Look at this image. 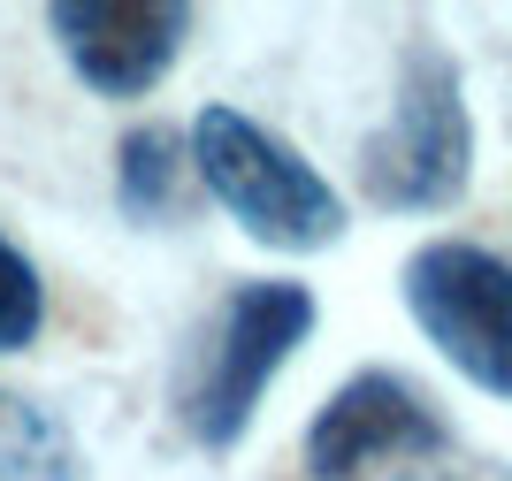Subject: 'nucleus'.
Segmentation results:
<instances>
[{
	"label": "nucleus",
	"mask_w": 512,
	"mask_h": 481,
	"mask_svg": "<svg viewBox=\"0 0 512 481\" xmlns=\"http://www.w3.org/2000/svg\"><path fill=\"white\" fill-rule=\"evenodd\" d=\"M321 306L306 283L291 275H253L237 283L207 321L199 336L184 344V367H176V428L199 443V451H230L245 443L268 382L291 367L306 336H314Z\"/></svg>",
	"instance_id": "obj_1"
},
{
	"label": "nucleus",
	"mask_w": 512,
	"mask_h": 481,
	"mask_svg": "<svg viewBox=\"0 0 512 481\" xmlns=\"http://www.w3.org/2000/svg\"><path fill=\"white\" fill-rule=\"evenodd\" d=\"M199 184L237 230L268 252H329L344 237V191L306 161L299 146H283L268 123H253L245 107H199L184 130Z\"/></svg>",
	"instance_id": "obj_2"
},
{
	"label": "nucleus",
	"mask_w": 512,
	"mask_h": 481,
	"mask_svg": "<svg viewBox=\"0 0 512 481\" xmlns=\"http://www.w3.org/2000/svg\"><path fill=\"white\" fill-rule=\"evenodd\" d=\"M474 176V115H467V77L451 46L406 39L398 84H390L383 130L360 146V191L383 214H444L467 199Z\"/></svg>",
	"instance_id": "obj_3"
},
{
	"label": "nucleus",
	"mask_w": 512,
	"mask_h": 481,
	"mask_svg": "<svg viewBox=\"0 0 512 481\" xmlns=\"http://www.w3.org/2000/svg\"><path fill=\"white\" fill-rule=\"evenodd\" d=\"M413 329L490 398L512 405V260L474 237H428L398 268Z\"/></svg>",
	"instance_id": "obj_4"
},
{
	"label": "nucleus",
	"mask_w": 512,
	"mask_h": 481,
	"mask_svg": "<svg viewBox=\"0 0 512 481\" xmlns=\"http://www.w3.org/2000/svg\"><path fill=\"white\" fill-rule=\"evenodd\" d=\"M451 451V428L436 405L390 367H360L329 390L314 420H306V474L314 481H360L375 466H421Z\"/></svg>",
	"instance_id": "obj_5"
},
{
	"label": "nucleus",
	"mask_w": 512,
	"mask_h": 481,
	"mask_svg": "<svg viewBox=\"0 0 512 481\" xmlns=\"http://www.w3.org/2000/svg\"><path fill=\"white\" fill-rule=\"evenodd\" d=\"M192 8L184 0H54L46 31L69 54V69L85 77L100 100H146L192 46Z\"/></svg>",
	"instance_id": "obj_6"
},
{
	"label": "nucleus",
	"mask_w": 512,
	"mask_h": 481,
	"mask_svg": "<svg viewBox=\"0 0 512 481\" xmlns=\"http://www.w3.org/2000/svg\"><path fill=\"white\" fill-rule=\"evenodd\" d=\"M0 481H85V451L31 390H0Z\"/></svg>",
	"instance_id": "obj_7"
},
{
	"label": "nucleus",
	"mask_w": 512,
	"mask_h": 481,
	"mask_svg": "<svg viewBox=\"0 0 512 481\" xmlns=\"http://www.w3.org/2000/svg\"><path fill=\"white\" fill-rule=\"evenodd\" d=\"M184 168H192L184 130L138 123L123 146H115V207H123L130 222H169L176 199H184Z\"/></svg>",
	"instance_id": "obj_8"
},
{
	"label": "nucleus",
	"mask_w": 512,
	"mask_h": 481,
	"mask_svg": "<svg viewBox=\"0 0 512 481\" xmlns=\"http://www.w3.org/2000/svg\"><path fill=\"white\" fill-rule=\"evenodd\" d=\"M39 329H46V283L31 268V252L0 230V352L39 344Z\"/></svg>",
	"instance_id": "obj_9"
},
{
	"label": "nucleus",
	"mask_w": 512,
	"mask_h": 481,
	"mask_svg": "<svg viewBox=\"0 0 512 481\" xmlns=\"http://www.w3.org/2000/svg\"><path fill=\"white\" fill-rule=\"evenodd\" d=\"M390 481H512L497 459H451V451H436V459H421V466H398Z\"/></svg>",
	"instance_id": "obj_10"
}]
</instances>
